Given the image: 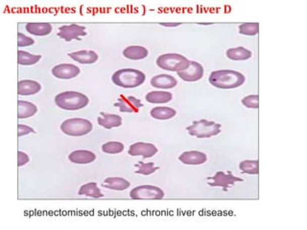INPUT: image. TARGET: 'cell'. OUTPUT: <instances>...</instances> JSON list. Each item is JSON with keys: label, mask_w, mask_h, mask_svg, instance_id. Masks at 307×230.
I'll return each mask as SVG.
<instances>
[{"label": "cell", "mask_w": 307, "mask_h": 230, "mask_svg": "<svg viewBox=\"0 0 307 230\" xmlns=\"http://www.w3.org/2000/svg\"><path fill=\"white\" fill-rule=\"evenodd\" d=\"M245 76L235 70L223 69L211 72L209 81L217 88L231 89L242 86L245 83Z\"/></svg>", "instance_id": "1"}, {"label": "cell", "mask_w": 307, "mask_h": 230, "mask_svg": "<svg viewBox=\"0 0 307 230\" xmlns=\"http://www.w3.org/2000/svg\"><path fill=\"white\" fill-rule=\"evenodd\" d=\"M112 80L113 83L117 86L123 88H134L141 86L146 80V76L140 70L133 68H124L115 72L113 74Z\"/></svg>", "instance_id": "2"}, {"label": "cell", "mask_w": 307, "mask_h": 230, "mask_svg": "<svg viewBox=\"0 0 307 230\" xmlns=\"http://www.w3.org/2000/svg\"><path fill=\"white\" fill-rule=\"evenodd\" d=\"M88 97L77 91H65L55 97L56 105L65 110L82 109L88 104Z\"/></svg>", "instance_id": "3"}, {"label": "cell", "mask_w": 307, "mask_h": 230, "mask_svg": "<svg viewBox=\"0 0 307 230\" xmlns=\"http://www.w3.org/2000/svg\"><path fill=\"white\" fill-rule=\"evenodd\" d=\"M190 65V61L181 54L167 53L157 59V66L163 70L180 72L186 69Z\"/></svg>", "instance_id": "4"}, {"label": "cell", "mask_w": 307, "mask_h": 230, "mask_svg": "<svg viewBox=\"0 0 307 230\" xmlns=\"http://www.w3.org/2000/svg\"><path fill=\"white\" fill-rule=\"evenodd\" d=\"M186 131L192 136H196L198 138H209L220 134L221 124L214 121L201 119L194 121L192 125L186 128Z\"/></svg>", "instance_id": "5"}, {"label": "cell", "mask_w": 307, "mask_h": 230, "mask_svg": "<svg viewBox=\"0 0 307 230\" xmlns=\"http://www.w3.org/2000/svg\"><path fill=\"white\" fill-rule=\"evenodd\" d=\"M93 129L92 123L84 118H70L61 125L62 132L69 136H83Z\"/></svg>", "instance_id": "6"}, {"label": "cell", "mask_w": 307, "mask_h": 230, "mask_svg": "<svg viewBox=\"0 0 307 230\" xmlns=\"http://www.w3.org/2000/svg\"><path fill=\"white\" fill-rule=\"evenodd\" d=\"M130 197L133 200H162L164 197V192L162 188L154 185H140L130 192Z\"/></svg>", "instance_id": "7"}, {"label": "cell", "mask_w": 307, "mask_h": 230, "mask_svg": "<svg viewBox=\"0 0 307 230\" xmlns=\"http://www.w3.org/2000/svg\"><path fill=\"white\" fill-rule=\"evenodd\" d=\"M243 182V180L238 177L233 176L230 172H217L213 177L208 179L210 186L212 187H222L227 190L229 187L234 185L235 182Z\"/></svg>", "instance_id": "8"}, {"label": "cell", "mask_w": 307, "mask_h": 230, "mask_svg": "<svg viewBox=\"0 0 307 230\" xmlns=\"http://www.w3.org/2000/svg\"><path fill=\"white\" fill-rule=\"evenodd\" d=\"M86 36V27L78 24L64 25L59 28L58 37H60L66 41H71L73 39H80L81 37Z\"/></svg>", "instance_id": "9"}, {"label": "cell", "mask_w": 307, "mask_h": 230, "mask_svg": "<svg viewBox=\"0 0 307 230\" xmlns=\"http://www.w3.org/2000/svg\"><path fill=\"white\" fill-rule=\"evenodd\" d=\"M115 106L119 107L121 112L133 113L137 112L140 107L143 106L141 101L134 96H120L118 101L115 103Z\"/></svg>", "instance_id": "10"}, {"label": "cell", "mask_w": 307, "mask_h": 230, "mask_svg": "<svg viewBox=\"0 0 307 230\" xmlns=\"http://www.w3.org/2000/svg\"><path fill=\"white\" fill-rule=\"evenodd\" d=\"M128 153L132 156L140 155L143 158H150L158 153V148L152 143L136 142L131 145Z\"/></svg>", "instance_id": "11"}, {"label": "cell", "mask_w": 307, "mask_h": 230, "mask_svg": "<svg viewBox=\"0 0 307 230\" xmlns=\"http://www.w3.org/2000/svg\"><path fill=\"white\" fill-rule=\"evenodd\" d=\"M178 76L185 82H196L203 76V67L197 62L190 61V65L186 69L178 72Z\"/></svg>", "instance_id": "12"}, {"label": "cell", "mask_w": 307, "mask_h": 230, "mask_svg": "<svg viewBox=\"0 0 307 230\" xmlns=\"http://www.w3.org/2000/svg\"><path fill=\"white\" fill-rule=\"evenodd\" d=\"M80 68L71 64H62L52 68V74L57 79L69 80L73 79L80 74Z\"/></svg>", "instance_id": "13"}, {"label": "cell", "mask_w": 307, "mask_h": 230, "mask_svg": "<svg viewBox=\"0 0 307 230\" xmlns=\"http://www.w3.org/2000/svg\"><path fill=\"white\" fill-rule=\"evenodd\" d=\"M179 160L186 165H201L207 162L208 156L199 151H188L182 153L179 156Z\"/></svg>", "instance_id": "14"}, {"label": "cell", "mask_w": 307, "mask_h": 230, "mask_svg": "<svg viewBox=\"0 0 307 230\" xmlns=\"http://www.w3.org/2000/svg\"><path fill=\"white\" fill-rule=\"evenodd\" d=\"M68 56L82 65H92L97 62L98 55L92 50H81L68 54Z\"/></svg>", "instance_id": "15"}, {"label": "cell", "mask_w": 307, "mask_h": 230, "mask_svg": "<svg viewBox=\"0 0 307 230\" xmlns=\"http://www.w3.org/2000/svg\"><path fill=\"white\" fill-rule=\"evenodd\" d=\"M69 161L75 164H88L96 159L95 153L86 150H77L68 155Z\"/></svg>", "instance_id": "16"}, {"label": "cell", "mask_w": 307, "mask_h": 230, "mask_svg": "<svg viewBox=\"0 0 307 230\" xmlns=\"http://www.w3.org/2000/svg\"><path fill=\"white\" fill-rule=\"evenodd\" d=\"M151 85L161 89H170L178 85L175 77L168 74H160L151 79Z\"/></svg>", "instance_id": "17"}, {"label": "cell", "mask_w": 307, "mask_h": 230, "mask_svg": "<svg viewBox=\"0 0 307 230\" xmlns=\"http://www.w3.org/2000/svg\"><path fill=\"white\" fill-rule=\"evenodd\" d=\"M40 89H41L40 84L33 80L19 81L18 84V92L19 95H34L39 92Z\"/></svg>", "instance_id": "18"}, {"label": "cell", "mask_w": 307, "mask_h": 230, "mask_svg": "<svg viewBox=\"0 0 307 230\" xmlns=\"http://www.w3.org/2000/svg\"><path fill=\"white\" fill-rule=\"evenodd\" d=\"M97 122L99 126L105 128L107 130H111L113 128L120 127L123 123V120L119 115L101 112V116L97 118Z\"/></svg>", "instance_id": "19"}, {"label": "cell", "mask_w": 307, "mask_h": 230, "mask_svg": "<svg viewBox=\"0 0 307 230\" xmlns=\"http://www.w3.org/2000/svg\"><path fill=\"white\" fill-rule=\"evenodd\" d=\"M25 29L31 35L43 37V36H47L52 32V25L50 23L32 22V23H27Z\"/></svg>", "instance_id": "20"}, {"label": "cell", "mask_w": 307, "mask_h": 230, "mask_svg": "<svg viewBox=\"0 0 307 230\" xmlns=\"http://www.w3.org/2000/svg\"><path fill=\"white\" fill-rule=\"evenodd\" d=\"M131 183L125 180L123 178H108L102 183V186L112 189V190H117V191H123L130 187Z\"/></svg>", "instance_id": "21"}, {"label": "cell", "mask_w": 307, "mask_h": 230, "mask_svg": "<svg viewBox=\"0 0 307 230\" xmlns=\"http://www.w3.org/2000/svg\"><path fill=\"white\" fill-rule=\"evenodd\" d=\"M145 99L148 103L151 104H165L170 102L173 99L171 92L168 91H151L145 96Z\"/></svg>", "instance_id": "22"}, {"label": "cell", "mask_w": 307, "mask_h": 230, "mask_svg": "<svg viewBox=\"0 0 307 230\" xmlns=\"http://www.w3.org/2000/svg\"><path fill=\"white\" fill-rule=\"evenodd\" d=\"M123 56L129 60L138 61V60L145 59L148 56V50L143 46L132 45V46L125 48L124 51H123Z\"/></svg>", "instance_id": "23"}, {"label": "cell", "mask_w": 307, "mask_h": 230, "mask_svg": "<svg viewBox=\"0 0 307 230\" xmlns=\"http://www.w3.org/2000/svg\"><path fill=\"white\" fill-rule=\"evenodd\" d=\"M18 107H19L18 117L19 119H25V118L32 117L38 111L37 105H34L31 102H27V101L19 100L18 102Z\"/></svg>", "instance_id": "24"}, {"label": "cell", "mask_w": 307, "mask_h": 230, "mask_svg": "<svg viewBox=\"0 0 307 230\" xmlns=\"http://www.w3.org/2000/svg\"><path fill=\"white\" fill-rule=\"evenodd\" d=\"M176 114L177 111L169 106H157L152 108L150 111V115L158 120H168Z\"/></svg>", "instance_id": "25"}, {"label": "cell", "mask_w": 307, "mask_h": 230, "mask_svg": "<svg viewBox=\"0 0 307 230\" xmlns=\"http://www.w3.org/2000/svg\"><path fill=\"white\" fill-rule=\"evenodd\" d=\"M226 55L231 61H246L252 56L249 49L245 47L230 48Z\"/></svg>", "instance_id": "26"}, {"label": "cell", "mask_w": 307, "mask_h": 230, "mask_svg": "<svg viewBox=\"0 0 307 230\" xmlns=\"http://www.w3.org/2000/svg\"><path fill=\"white\" fill-rule=\"evenodd\" d=\"M79 195L81 196H86V197H90V198H102L104 195L103 193L100 191V189L97 186L96 182H88L85 185H82L78 192Z\"/></svg>", "instance_id": "27"}, {"label": "cell", "mask_w": 307, "mask_h": 230, "mask_svg": "<svg viewBox=\"0 0 307 230\" xmlns=\"http://www.w3.org/2000/svg\"><path fill=\"white\" fill-rule=\"evenodd\" d=\"M41 59L40 55L30 54L26 51H19L18 52V61L21 66H33L36 65Z\"/></svg>", "instance_id": "28"}, {"label": "cell", "mask_w": 307, "mask_h": 230, "mask_svg": "<svg viewBox=\"0 0 307 230\" xmlns=\"http://www.w3.org/2000/svg\"><path fill=\"white\" fill-rule=\"evenodd\" d=\"M239 169L249 175H258L259 172V160H244L239 164Z\"/></svg>", "instance_id": "29"}, {"label": "cell", "mask_w": 307, "mask_h": 230, "mask_svg": "<svg viewBox=\"0 0 307 230\" xmlns=\"http://www.w3.org/2000/svg\"><path fill=\"white\" fill-rule=\"evenodd\" d=\"M137 170L135 171L136 174H139V175H143V176H149V175H152L156 171H158L160 168L155 166V164L153 162H144V161H139L137 164L134 165Z\"/></svg>", "instance_id": "30"}, {"label": "cell", "mask_w": 307, "mask_h": 230, "mask_svg": "<svg viewBox=\"0 0 307 230\" xmlns=\"http://www.w3.org/2000/svg\"><path fill=\"white\" fill-rule=\"evenodd\" d=\"M124 150V144L118 141H110L102 146V151L110 154L121 153Z\"/></svg>", "instance_id": "31"}, {"label": "cell", "mask_w": 307, "mask_h": 230, "mask_svg": "<svg viewBox=\"0 0 307 230\" xmlns=\"http://www.w3.org/2000/svg\"><path fill=\"white\" fill-rule=\"evenodd\" d=\"M240 34L246 35V36H255L259 32V23H242L239 25Z\"/></svg>", "instance_id": "32"}, {"label": "cell", "mask_w": 307, "mask_h": 230, "mask_svg": "<svg viewBox=\"0 0 307 230\" xmlns=\"http://www.w3.org/2000/svg\"><path fill=\"white\" fill-rule=\"evenodd\" d=\"M242 104L248 108H259V96L258 94L246 96L242 99Z\"/></svg>", "instance_id": "33"}, {"label": "cell", "mask_w": 307, "mask_h": 230, "mask_svg": "<svg viewBox=\"0 0 307 230\" xmlns=\"http://www.w3.org/2000/svg\"><path fill=\"white\" fill-rule=\"evenodd\" d=\"M34 43H35V40L33 38H29L22 33L18 34V46L19 47L30 46V45H33Z\"/></svg>", "instance_id": "34"}, {"label": "cell", "mask_w": 307, "mask_h": 230, "mask_svg": "<svg viewBox=\"0 0 307 230\" xmlns=\"http://www.w3.org/2000/svg\"><path fill=\"white\" fill-rule=\"evenodd\" d=\"M18 133H19V136H24V135H27L29 134H35L36 132L34 131L33 128L26 126V125L19 124L18 126Z\"/></svg>", "instance_id": "35"}, {"label": "cell", "mask_w": 307, "mask_h": 230, "mask_svg": "<svg viewBox=\"0 0 307 230\" xmlns=\"http://www.w3.org/2000/svg\"><path fill=\"white\" fill-rule=\"evenodd\" d=\"M30 161L28 155L23 152H19L18 153V165L20 166H24Z\"/></svg>", "instance_id": "36"}, {"label": "cell", "mask_w": 307, "mask_h": 230, "mask_svg": "<svg viewBox=\"0 0 307 230\" xmlns=\"http://www.w3.org/2000/svg\"><path fill=\"white\" fill-rule=\"evenodd\" d=\"M182 23H161V25L165 26V27H176V26H180Z\"/></svg>", "instance_id": "37"}]
</instances>
